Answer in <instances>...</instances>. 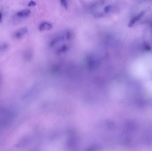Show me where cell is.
<instances>
[{"mask_svg":"<svg viewBox=\"0 0 152 151\" xmlns=\"http://www.w3.org/2000/svg\"><path fill=\"white\" fill-rule=\"evenodd\" d=\"M30 10L29 9H24V10H21V11L18 12L17 13V16L18 17L21 18H25L27 17L30 15Z\"/></svg>","mask_w":152,"mask_h":151,"instance_id":"obj_4","label":"cell"},{"mask_svg":"<svg viewBox=\"0 0 152 151\" xmlns=\"http://www.w3.org/2000/svg\"><path fill=\"white\" fill-rule=\"evenodd\" d=\"M111 9H112V6L111 5H107L104 8V12L106 13H108L111 11Z\"/></svg>","mask_w":152,"mask_h":151,"instance_id":"obj_6","label":"cell"},{"mask_svg":"<svg viewBox=\"0 0 152 151\" xmlns=\"http://www.w3.org/2000/svg\"><path fill=\"white\" fill-rule=\"evenodd\" d=\"M28 32L27 28L26 27L22 28L15 32L13 34V37L17 39H21Z\"/></svg>","mask_w":152,"mask_h":151,"instance_id":"obj_1","label":"cell"},{"mask_svg":"<svg viewBox=\"0 0 152 151\" xmlns=\"http://www.w3.org/2000/svg\"><path fill=\"white\" fill-rule=\"evenodd\" d=\"M2 14L1 12H0V22L1 21V19H2Z\"/></svg>","mask_w":152,"mask_h":151,"instance_id":"obj_9","label":"cell"},{"mask_svg":"<svg viewBox=\"0 0 152 151\" xmlns=\"http://www.w3.org/2000/svg\"><path fill=\"white\" fill-rule=\"evenodd\" d=\"M144 49L146 51H150L151 50V47L148 43H145L144 45Z\"/></svg>","mask_w":152,"mask_h":151,"instance_id":"obj_7","label":"cell"},{"mask_svg":"<svg viewBox=\"0 0 152 151\" xmlns=\"http://www.w3.org/2000/svg\"><path fill=\"white\" fill-rule=\"evenodd\" d=\"M37 4L35 1H29V3L28 4V6L29 7H33V6H35Z\"/></svg>","mask_w":152,"mask_h":151,"instance_id":"obj_8","label":"cell"},{"mask_svg":"<svg viewBox=\"0 0 152 151\" xmlns=\"http://www.w3.org/2000/svg\"><path fill=\"white\" fill-rule=\"evenodd\" d=\"M144 12H141L139 14H137V15L134 16L133 18H132V19L130 20L128 24L129 27H131L134 25L136 22H137L138 20H140L141 19V17L144 16Z\"/></svg>","mask_w":152,"mask_h":151,"instance_id":"obj_3","label":"cell"},{"mask_svg":"<svg viewBox=\"0 0 152 151\" xmlns=\"http://www.w3.org/2000/svg\"><path fill=\"white\" fill-rule=\"evenodd\" d=\"M60 3L64 8L67 9L68 8V3L67 0H60Z\"/></svg>","mask_w":152,"mask_h":151,"instance_id":"obj_5","label":"cell"},{"mask_svg":"<svg viewBox=\"0 0 152 151\" xmlns=\"http://www.w3.org/2000/svg\"><path fill=\"white\" fill-rule=\"evenodd\" d=\"M52 28V25L48 22H43L39 26V30L40 32L50 30Z\"/></svg>","mask_w":152,"mask_h":151,"instance_id":"obj_2","label":"cell"}]
</instances>
